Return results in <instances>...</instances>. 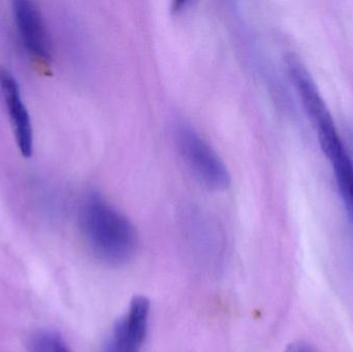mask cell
Returning a JSON list of instances; mask_svg holds the SVG:
<instances>
[{
  "mask_svg": "<svg viewBox=\"0 0 353 352\" xmlns=\"http://www.w3.org/2000/svg\"><path fill=\"white\" fill-rule=\"evenodd\" d=\"M81 231L97 260L121 267L134 258L139 237L132 221L99 194L85 198L80 209Z\"/></svg>",
  "mask_w": 353,
  "mask_h": 352,
  "instance_id": "obj_1",
  "label": "cell"
},
{
  "mask_svg": "<svg viewBox=\"0 0 353 352\" xmlns=\"http://www.w3.org/2000/svg\"><path fill=\"white\" fill-rule=\"evenodd\" d=\"M175 138L179 153L197 181L212 190H223L230 184V174L215 149L192 126H176Z\"/></svg>",
  "mask_w": 353,
  "mask_h": 352,
  "instance_id": "obj_2",
  "label": "cell"
},
{
  "mask_svg": "<svg viewBox=\"0 0 353 352\" xmlns=\"http://www.w3.org/2000/svg\"><path fill=\"white\" fill-rule=\"evenodd\" d=\"M150 312V301L146 297H134L114 324L101 352H141L148 334Z\"/></svg>",
  "mask_w": 353,
  "mask_h": 352,
  "instance_id": "obj_3",
  "label": "cell"
},
{
  "mask_svg": "<svg viewBox=\"0 0 353 352\" xmlns=\"http://www.w3.org/2000/svg\"><path fill=\"white\" fill-rule=\"evenodd\" d=\"M12 10L19 39L27 53L39 63L49 65L52 60L51 39L37 4L29 0H14Z\"/></svg>",
  "mask_w": 353,
  "mask_h": 352,
  "instance_id": "obj_4",
  "label": "cell"
},
{
  "mask_svg": "<svg viewBox=\"0 0 353 352\" xmlns=\"http://www.w3.org/2000/svg\"><path fill=\"white\" fill-rule=\"evenodd\" d=\"M0 92L8 112L14 141L21 155L30 158L33 154V128L30 115L23 101L20 86L16 79L0 68Z\"/></svg>",
  "mask_w": 353,
  "mask_h": 352,
  "instance_id": "obj_5",
  "label": "cell"
},
{
  "mask_svg": "<svg viewBox=\"0 0 353 352\" xmlns=\"http://www.w3.org/2000/svg\"><path fill=\"white\" fill-rule=\"evenodd\" d=\"M288 68L292 84L296 87L303 105L316 128L334 122L316 84L304 64L296 57H290Z\"/></svg>",
  "mask_w": 353,
  "mask_h": 352,
  "instance_id": "obj_6",
  "label": "cell"
},
{
  "mask_svg": "<svg viewBox=\"0 0 353 352\" xmlns=\"http://www.w3.org/2000/svg\"><path fill=\"white\" fill-rule=\"evenodd\" d=\"M333 165L336 181L344 205L353 217V163L345 147H341L329 157Z\"/></svg>",
  "mask_w": 353,
  "mask_h": 352,
  "instance_id": "obj_7",
  "label": "cell"
},
{
  "mask_svg": "<svg viewBox=\"0 0 353 352\" xmlns=\"http://www.w3.org/2000/svg\"><path fill=\"white\" fill-rule=\"evenodd\" d=\"M28 352H72L61 335L54 331L41 330L29 339Z\"/></svg>",
  "mask_w": 353,
  "mask_h": 352,
  "instance_id": "obj_8",
  "label": "cell"
},
{
  "mask_svg": "<svg viewBox=\"0 0 353 352\" xmlns=\"http://www.w3.org/2000/svg\"><path fill=\"white\" fill-rule=\"evenodd\" d=\"M284 352H319L312 345L305 341H294L286 346Z\"/></svg>",
  "mask_w": 353,
  "mask_h": 352,
  "instance_id": "obj_9",
  "label": "cell"
}]
</instances>
